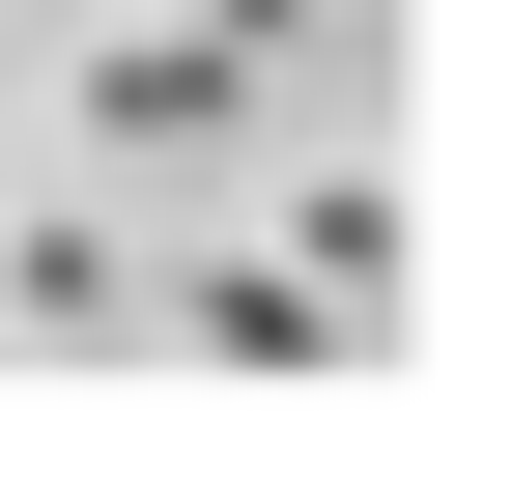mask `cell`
Here are the masks:
<instances>
[{"instance_id": "obj_1", "label": "cell", "mask_w": 512, "mask_h": 484, "mask_svg": "<svg viewBox=\"0 0 512 484\" xmlns=\"http://www.w3.org/2000/svg\"><path fill=\"white\" fill-rule=\"evenodd\" d=\"M57 114L86 143H256V57L228 29H114V57H57Z\"/></svg>"}, {"instance_id": "obj_2", "label": "cell", "mask_w": 512, "mask_h": 484, "mask_svg": "<svg viewBox=\"0 0 512 484\" xmlns=\"http://www.w3.org/2000/svg\"><path fill=\"white\" fill-rule=\"evenodd\" d=\"M171 314H200V371H256V399H285V371H370V314H342L313 257H256V228H228L200 285H171Z\"/></svg>"}, {"instance_id": "obj_3", "label": "cell", "mask_w": 512, "mask_h": 484, "mask_svg": "<svg viewBox=\"0 0 512 484\" xmlns=\"http://www.w3.org/2000/svg\"><path fill=\"white\" fill-rule=\"evenodd\" d=\"M285 257H313V285L370 314V285H399V171H313V200H285Z\"/></svg>"}, {"instance_id": "obj_4", "label": "cell", "mask_w": 512, "mask_h": 484, "mask_svg": "<svg viewBox=\"0 0 512 484\" xmlns=\"http://www.w3.org/2000/svg\"><path fill=\"white\" fill-rule=\"evenodd\" d=\"M171 29H228V57H285V29H313V0H171Z\"/></svg>"}]
</instances>
